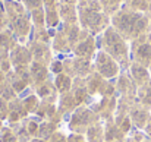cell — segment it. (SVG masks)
Here are the masks:
<instances>
[{
	"instance_id": "6da1fadb",
	"label": "cell",
	"mask_w": 151,
	"mask_h": 142,
	"mask_svg": "<svg viewBox=\"0 0 151 142\" xmlns=\"http://www.w3.org/2000/svg\"><path fill=\"white\" fill-rule=\"evenodd\" d=\"M78 22L91 35L103 34L110 27V16L104 13L100 0H78Z\"/></svg>"
},
{
	"instance_id": "7a4b0ae2",
	"label": "cell",
	"mask_w": 151,
	"mask_h": 142,
	"mask_svg": "<svg viewBox=\"0 0 151 142\" xmlns=\"http://www.w3.org/2000/svg\"><path fill=\"white\" fill-rule=\"evenodd\" d=\"M4 12L9 22V29L13 32L19 44H27L32 32L31 12L18 0H3Z\"/></svg>"
},
{
	"instance_id": "3957f363",
	"label": "cell",
	"mask_w": 151,
	"mask_h": 142,
	"mask_svg": "<svg viewBox=\"0 0 151 142\" xmlns=\"http://www.w3.org/2000/svg\"><path fill=\"white\" fill-rule=\"evenodd\" d=\"M110 25L128 41L137 40L147 28V18L132 9H120L113 16H110Z\"/></svg>"
},
{
	"instance_id": "277c9868",
	"label": "cell",
	"mask_w": 151,
	"mask_h": 142,
	"mask_svg": "<svg viewBox=\"0 0 151 142\" xmlns=\"http://www.w3.org/2000/svg\"><path fill=\"white\" fill-rule=\"evenodd\" d=\"M99 47L119 63L120 72L129 69V65H131L129 63V46H128L126 40L111 25L101 34Z\"/></svg>"
},
{
	"instance_id": "5b68a950",
	"label": "cell",
	"mask_w": 151,
	"mask_h": 142,
	"mask_svg": "<svg viewBox=\"0 0 151 142\" xmlns=\"http://www.w3.org/2000/svg\"><path fill=\"white\" fill-rule=\"evenodd\" d=\"M101 120L100 117L87 105H79L72 116L68 120V128L72 133H79V135H85V132L88 131V128L91 125H94L96 122Z\"/></svg>"
},
{
	"instance_id": "8992f818",
	"label": "cell",
	"mask_w": 151,
	"mask_h": 142,
	"mask_svg": "<svg viewBox=\"0 0 151 142\" xmlns=\"http://www.w3.org/2000/svg\"><path fill=\"white\" fill-rule=\"evenodd\" d=\"M63 62V73L73 78H87L90 73L94 72V62L90 59L78 57V56H68L62 57Z\"/></svg>"
},
{
	"instance_id": "52a82bcc",
	"label": "cell",
	"mask_w": 151,
	"mask_h": 142,
	"mask_svg": "<svg viewBox=\"0 0 151 142\" xmlns=\"http://www.w3.org/2000/svg\"><path fill=\"white\" fill-rule=\"evenodd\" d=\"M93 62H94V70L100 73L104 79H116L120 73L119 63L101 48L97 51Z\"/></svg>"
},
{
	"instance_id": "ba28073f",
	"label": "cell",
	"mask_w": 151,
	"mask_h": 142,
	"mask_svg": "<svg viewBox=\"0 0 151 142\" xmlns=\"http://www.w3.org/2000/svg\"><path fill=\"white\" fill-rule=\"evenodd\" d=\"M117 95L113 97H97L94 103L90 105V108L100 117L101 120H109L114 117L116 107H117Z\"/></svg>"
},
{
	"instance_id": "9c48e42d",
	"label": "cell",
	"mask_w": 151,
	"mask_h": 142,
	"mask_svg": "<svg viewBox=\"0 0 151 142\" xmlns=\"http://www.w3.org/2000/svg\"><path fill=\"white\" fill-rule=\"evenodd\" d=\"M131 54H132L134 62L147 67L148 65H151V40L142 38V37H138L137 40H134L132 47H131Z\"/></svg>"
},
{
	"instance_id": "30bf717a",
	"label": "cell",
	"mask_w": 151,
	"mask_h": 142,
	"mask_svg": "<svg viewBox=\"0 0 151 142\" xmlns=\"http://www.w3.org/2000/svg\"><path fill=\"white\" fill-rule=\"evenodd\" d=\"M114 87H116V95L117 97H129L135 98L138 93V85L132 79V76L128 73V70H122L119 76L114 79Z\"/></svg>"
},
{
	"instance_id": "8fae6325",
	"label": "cell",
	"mask_w": 151,
	"mask_h": 142,
	"mask_svg": "<svg viewBox=\"0 0 151 142\" xmlns=\"http://www.w3.org/2000/svg\"><path fill=\"white\" fill-rule=\"evenodd\" d=\"M27 46L29 48L31 54H32V60L38 62L41 65L50 66L53 62V51H51V44H46V43H40L35 40H29L27 43Z\"/></svg>"
},
{
	"instance_id": "7c38bea8",
	"label": "cell",
	"mask_w": 151,
	"mask_h": 142,
	"mask_svg": "<svg viewBox=\"0 0 151 142\" xmlns=\"http://www.w3.org/2000/svg\"><path fill=\"white\" fill-rule=\"evenodd\" d=\"M38 123H41L43 120H47V122H53L56 125L60 126V123L65 120L63 116L59 113L57 110V104H50V103H43L40 104L38 110L35 111V114L32 116Z\"/></svg>"
},
{
	"instance_id": "4fadbf2b",
	"label": "cell",
	"mask_w": 151,
	"mask_h": 142,
	"mask_svg": "<svg viewBox=\"0 0 151 142\" xmlns=\"http://www.w3.org/2000/svg\"><path fill=\"white\" fill-rule=\"evenodd\" d=\"M70 93L73 94L78 105H87V107H90L94 103V100H96L93 95L88 93L87 84H85V79L84 78H73Z\"/></svg>"
},
{
	"instance_id": "5bb4252c",
	"label": "cell",
	"mask_w": 151,
	"mask_h": 142,
	"mask_svg": "<svg viewBox=\"0 0 151 142\" xmlns=\"http://www.w3.org/2000/svg\"><path fill=\"white\" fill-rule=\"evenodd\" d=\"M54 78L51 76L49 78L46 82L34 87V93L37 94V97L43 101V103H50V104H57L59 101V93H57V88L54 85Z\"/></svg>"
},
{
	"instance_id": "9a60e30c",
	"label": "cell",
	"mask_w": 151,
	"mask_h": 142,
	"mask_svg": "<svg viewBox=\"0 0 151 142\" xmlns=\"http://www.w3.org/2000/svg\"><path fill=\"white\" fill-rule=\"evenodd\" d=\"M99 46H97V40L94 35H88L87 38L81 40L75 48L72 50V54L73 56H78V57H84V59H90V60H94L96 54H97V50Z\"/></svg>"
},
{
	"instance_id": "2e32d148",
	"label": "cell",
	"mask_w": 151,
	"mask_h": 142,
	"mask_svg": "<svg viewBox=\"0 0 151 142\" xmlns=\"http://www.w3.org/2000/svg\"><path fill=\"white\" fill-rule=\"evenodd\" d=\"M9 60L12 63V67L18 66H29L32 60V54L27 44H16L9 53Z\"/></svg>"
},
{
	"instance_id": "e0dca14e",
	"label": "cell",
	"mask_w": 151,
	"mask_h": 142,
	"mask_svg": "<svg viewBox=\"0 0 151 142\" xmlns=\"http://www.w3.org/2000/svg\"><path fill=\"white\" fill-rule=\"evenodd\" d=\"M129 117H131V122H132V126L137 128V129H144L148 119H150V114L147 111V108L141 104V103H137V100L132 103L131 105V110H129Z\"/></svg>"
},
{
	"instance_id": "ac0fdd59",
	"label": "cell",
	"mask_w": 151,
	"mask_h": 142,
	"mask_svg": "<svg viewBox=\"0 0 151 142\" xmlns=\"http://www.w3.org/2000/svg\"><path fill=\"white\" fill-rule=\"evenodd\" d=\"M78 107H79V105H78L75 97H73V94H72L70 91L66 93V94L59 95L57 110H59V113L63 116V119H68V120H69V117L72 116V113H73Z\"/></svg>"
},
{
	"instance_id": "d6986e66",
	"label": "cell",
	"mask_w": 151,
	"mask_h": 142,
	"mask_svg": "<svg viewBox=\"0 0 151 142\" xmlns=\"http://www.w3.org/2000/svg\"><path fill=\"white\" fill-rule=\"evenodd\" d=\"M85 84H87L88 93L93 95L94 98H97V97H101L103 93H104L107 79H104L100 73H97V72L94 70L93 73H90V75L85 78Z\"/></svg>"
},
{
	"instance_id": "ffe728a7",
	"label": "cell",
	"mask_w": 151,
	"mask_h": 142,
	"mask_svg": "<svg viewBox=\"0 0 151 142\" xmlns=\"http://www.w3.org/2000/svg\"><path fill=\"white\" fill-rule=\"evenodd\" d=\"M43 7L46 12V27L47 28H56L60 24L59 16V0H44Z\"/></svg>"
},
{
	"instance_id": "44dd1931",
	"label": "cell",
	"mask_w": 151,
	"mask_h": 142,
	"mask_svg": "<svg viewBox=\"0 0 151 142\" xmlns=\"http://www.w3.org/2000/svg\"><path fill=\"white\" fill-rule=\"evenodd\" d=\"M29 117V114L27 113L25 107H24V103L19 97H16L15 100L9 101V116H7V125L9 123H16V122H21L24 119Z\"/></svg>"
},
{
	"instance_id": "7402d4cb",
	"label": "cell",
	"mask_w": 151,
	"mask_h": 142,
	"mask_svg": "<svg viewBox=\"0 0 151 142\" xmlns=\"http://www.w3.org/2000/svg\"><path fill=\"white\" fill-rule=\"evenodd\" d=\"M29 72H31V79H32V85L31 88L46 82L49 78H51V73L49 70V66L46 65H41L38 62H32L29 65Z\"/></svg>"
},
{
	"instance_id": "603a6c76",
	"label": "cell",
	"mask_w": 151,
	"mask_h": 142,
	"mask_svg": "<svg viewBox=\"0 0 151 142\" xmlns=\"http://www.w3.org/2000/svg\"><path fill=\"white\" fill-rule=\"evenodd\" d=\"M125 139L126 135L114 123V119H109L104 122V142H123Z\"/></svg>"
},
{
	"instance_id": "cb8c5ba5",
	"label": "cell",
	"mask_w": 151,
	"mask_h": 142,
	"mask_svg": "<svg viewBox=\"0 0 151 142\" xmlns=\"http://www.w3.org/2000/svg\"><path fill=\"white\" fill-rule=\"evenodd\" d=\"M51 50L59 53V54H69L72 53V46L68 40V37L65 35V32L59 28L57 32L54 34L53 40H51Z\"/></svg>"
},
{
	"instance_id": "d4e9b609",
	"label": "cell",
	"mask_w": 151,
	"mask_h": 142,
	"mask_svg": "<svg viewBox=\"0 0 151 142\" xmlns=\"http://www.w3.org/2000/svg\"><path fill=\"white\" fill-rule=\"evenodd\" d=\"M16 44H19V43L9 28H6L4 31L0 32V56L9 57V53L12 51V48Z\"/></svg>"
},
{
	"instance_id": "484cf974",
	"label": "cell",
	"mask_w": 151,
	"mask_h": 142,
	"mask_svg": "<svg viewBox=\"0 0 151 142\" xmlns=\"http://www.w3.org/2000/svg\"><path fill=\"white\" fill-rule=\"evenodd\" d=\"M129 75L132 76V79L137 82V85L138 87H141V85H144L145 82H148L150 81V72L147 70V67L145 66H142V65H139V63H137V62H132L131 65H129Z\"/></svg>"
},
{
	"instance_id": "4316f807",
	"label": "cell",
	"mask_w": 151,
	"mask_h": 142,
	"mask_svg": "<svg viewBox=\"0 0 151 142\" xmlns=\"http://www.w3.org/2000/svg\"><path fill=\"white\" fill-rule=\"evenodd\" d=\"M85 139L88 142H104V120H99L88 128Z\"/></svg>"
},
{
	"instance_id": "83f0119b",
	"label": "cell",
	"mask_w": 151,
	"mask_h": 142,
	"mask_svg": "<svg viewBox=\"0 0 151 142\" xmlns=\"http://www.w3.org/2000/svg\"><path fill=\"white\" fill-rule=\"evenodd\" d=\"M7 126H9V128L12 129V132L15 133L18 142H31V139H34V138L29 135V132H28V129H27L24 120L16 122V123H9Z\"/></svg>"
},
{
	"instance_id": "f1b7e54d",
	"label": "cell",
	"mask_w": 151,
	"mask_h": 142,
	"mask_svg": "<svg viewBox=\"0 0 151 142\" xmlns=\"http://www.w3.org/2000/svg\"><path fill=\"white\" fill-rule=\"evenodd\" d=\"M6 79H7V82L12 85V88L15 90V93L19 95L21 93H24L27 88H29V84L28 82H25L21 76H18L16 75V72L12 69L10 72H7L6 73Z\"/></svg>"
},
{
	"instance_id": "f546056e",
	"label": "cell",
	"mask_w": 151,
	"mask_h": 142,
	"mask_svg": "<svg viewBox=\"0 0 151 142\" xmlns=\"http://www.w3.org/2000/svg\"><path fill=\"white\" fill-rule=\"evenodd\" d=\"M54 85H56V88H57V93L59 95L62 94H66V93H69L70 91V88H72V78L70 76H68L66 73H59V75H56L54 76Z\"/></svg>"
},
{
	"instance_id": "4dcf8cb0",
	"label": "cell",
	"mask_w": 151,
	"mask_h": 142,
	"mask_svg": "<svg viewBox=\"0 0 151 142\" xmlns=\"http://www.w3.org/2000/svg\"><path fill=\"white\" fill-rule=\"evenodd\" d=\"M57 131H59V125H56V123H53V122L43 120V122L40 123V126H38V135H37V138L49 141L51 138V135H53L54 132H57Z\"/></svg>"
},
{
	"instance_id": "1f68e13d",
	"label": "cell",
	"mask_w": 151,
	"mask_h": 142,
	"mask_svg": "<svg viewBox=\"0 0 151 142\" xmlns=\"http://www.w3.org/2000/svg\"><path fill=\"white\" fill-rule=\"evenodd\" d=\"M21 100H22L24 107H25V110H27V113H28L29 116H34V114H35V111L38 110L40 104H41V100L37 97L35 93L27 95V97H24V98H21Z\"/></svg>"
},
{
	"instance_id": "d6a6232c",
	"label": "cell",
	"mask_w": 151,
	"mask_h": 142,
	"mask_svg": "<svg viewBox=\"0 0 151 142\" xmlns=\"http://www.w3.org/2000/svg\"><path fill=\"white\" fill-rule=\"evenodd\" d=\"M137 97H138L139 103H141L144 107L151 108V81L145 82V84L141 85V87H138Z\"/></svg>"
},
{
	"instance_id": "836d02e7",
	"label": "cell",
	"mask_w": 151,
	"mask_h": 142,
	"mask_svg": "<svg viewBox=\"0 0 151 142\" xmlns=\"http://www.w3.org/2000/svg\"><path fill=\"white\" fill-rule=\"evenodd\" d=\"M31 21L34 28H47L46 27V12L44 7H38L31 10Z\"/></svg>"
},
{
	"instance_id": "e575fe53",
	"label": "cell",
	"mask_w": 151,
	"mask_h": 142,
	"mask_svg": "<svg viewBox=\"0 0 151 142\" xmlns=\"http://www.w3.org/2000/svg\"><path fill=\"white\" fill-rule=\"evenodd\" d=\"M125 0H100V4L106 15L113 16L117 10H120V6Z\"/></svg>"
},
{
	"instance_id": "d590c367",
	"label": "cell",
	"mask_w": 151,
	"mask_h": 142,
	"mask_svg": "<svg viewBox=\"0 0 151 142\" xmlns=\"http://www.w3.org/2000/svg\"><path fill=\"white\" fill-rule=\"evenodd\" d=\"M0 97L4 98L6 101H12V100H15L18 97V94L15 93V90L12 88V85L7 82V79L0 85Z\"/></svg>"
},
{
	"instance_id": "8d00e7d4",
	"label": "cell",
	"mask_w": 151,
	"mask_h": 142,
	"mask_svg": "<svg viewBox=\"0 0 151 142\" xmlns=\"http://www.w3.org/2000/svg\"><path fill=\"white\" fill-rule=\"evenodd\" d=\"M24 123H25V126H27V129H28V132H29V135L32 136V138H37V135H38V126H40V123L32 117V116H29V117H27V119H24Z\"/></svg>"
},
{
	"instance_id": "74e56055",
	"label": "cell",
	"mask_w": 151,
	"mask_h": 142,
	"mask_svg": "<svg viewBox=\"0 0 151 142\" xmlns=\"http://www.w3.org/2000/svg\"><path fill=\"white\" fill-rule=\"evenodd\" d=\"M0 142H18L15 133L12 132V129L9 126H3L0 131Z\"/></svg>"
},
{
	"instance_id": "f35d334b",
	"label": "cell",
	"mask_w": 151,
	"mask_h": 142,
	"mask_svg": "<svg viewBox=\"0 0 151 142\" xmlns=\"http://www.w3.org/2000/svg\"><path fill=\"white\" fill-rule=\"evenodd\" d=\"M49 70H50L51 75H54V76L59 75V73H63V62H62V59H57V60L53 59V62L49 66Z\"/></svg>"
},
{
	"instance_id": "ab89813d",
	"label": "cell",
	"mask_w": 151,
	"mask_h": 142,
	"mask_svg": "<svg viewBox=\"0 0 151 142\" xmlns=\"http://www.w3.org/2000/svg\"><path fill=\"white\" fill-rule=\"evenodd\" d=\"M25 7L27 10H34V9H38V7H43V1L44 0H19Z\"/></svg>"
},
{
	"instance_id": "60d3db41",
	"label": "cell",
	"mask_w": 151,
	"mask_h": 142,
	"mask_svg": "<svg viewBox=\"0 0 151 142\" xmlns=\"http://www.w3.org/2000/svg\"><path fill=\"white\" fill-rule=\"evenodd\" d=\"M9 116V101H6L4 98L0 97V120H7Z\"/></svg>"
},
{
	"instance_id": "b9f144b4",
	"label": "cell",
	"mask_w": 151,
	"mask_h": 142,
	"mask_svg": "<svg viewBox=\"0 0 151 142\" xmlns=\"http://www.w3.org/2000/svg\"><path fill=\"white\" fill-rule=\"evenodd\" d=\"M9 27V22H7V16H6V12H4V6H3V1L0 0V32L4 31L6 28Z\"/></svg>"
},
{
	"instance_id": "7bdbcfd3",
	"label": "cell",
	"mask_w": 151,
	"mask_h": 142,
	"mask_svg": "<svg viewBox=\"0 0 151 142\" xmlns=\"http://www.w3.org/2000/svg\"><path fill=\"white\" fill-rule=\"evenodd\" d=\"M49 142H68V136L62 132V131H57L51 135V138L49 139Z\"/></svg>"
},
{
	"instance_id": "ee69618b",
	"label": "cell",
	"mask_w": 151,
	"mask_h": 142,
	"mask_svg": "<svg viewBox=\"0 0 151 142\" xmlns=\"http://www.w3.org/2000/svg\"><path fill=\"white\" fill-rule=\"evenodd\" d=\"M68 142H88L85 139V135H79V133H72L68 136Z\"/></svg>"
},
{
	"instance_id": "f6af8a7d",
	"label": "cell",
	"mask_w": 151,
	"mask_h": 142,
	"mask_svg": "<svg viewBox=\"0 0 151 142\" xmlns=\"http://www.w3.org/2000/svg\"><path fill=\"white\" fill-rule=\"evenodd\" d=\"M144 131H145V133L148 135V138H151V117L148 119V122H147V125H145Z\"/></svg>"
},
{
	"instance_id": "bcb514c9",
	"label": "cell",
	"mask_w": 151,
	"mask_h": 142,
	"mask_svg": "<svg viewBox=\"0 0 151 142\" xmlns=\"http://www.w3.org/2000/svg\"><path fill=\"white\" fill-rule=\"evenodd\" d=\"M4 81H6V73H4L3 70H0V85H1Z\"/></svg>"
},
{
	"instance_id": "7dc6e473",
	"label": "cell",
	"mask_w": 151,
	"mask_h": 142,
	"mask_svg": "<svg viewBox=\"0 0 151 142\" xmlns=\"http://www.w3.org/2000/svg\"><path fill=\"white\" fill-rule=\"evenodd\" d=\"M123 142H139V141H138L137 138H134V136H129V138L126 136V139H125Z\"/></svg>"
},
{
	"instance_id": "c3c4849f",
	"label": "cell",
	"mask_w": 151,
	"mask_h": 142,
	"mask_svg": "<svg viewBox=\"0 0 151 142\" xmlns=\"http://www.w3.org/2000/svg\"><path fill=\"white\" fill-rule=\"evenodd\" d=\"M31 142H49V141H46V139H40V138H34V139H31Z\"/></svg>"
},
{
	"instance_id": "681fc988",
	"label": "cell",
	"mask_w": 151,
	"mask_h": 142,
	"mask_svg": "<svg viewBox=\"0 0 151 142\" xmlns=\"http://www.w3.org/2000/svg\"><path fill=\"white\" fill-rule=\"evenodd\" d=\"M142 142H151V138H144V139H142Z\"/></svg>"
},
{
	"instance_id": "f907efd6",
	"label": "cell",
	"mask_w": 151,
	"mask_h": 142,
	"mask_svg": "<svg viewBox=\"0 0 151 142\" xmlns=\"http://www.w3.org/2000/svg\"><path fill=\"white\" fill-rule=\"evenodd\" d=\"M4 125H3V120H0V131H1V128H3Z\"/></svg>"
},
{
	"instance_id": "816d5d0a",
	"label": "cell",
	"mask_w": 151,
	"mask_h": 142,
	"mask_svg": "<svg viewBox=\"0 0 151 142\" xmlns=\"http://www.w3.org/2000/svg\"><path fill=\"white\" fill-rule=\"evenodd\" d=\"M150 73H151V65H150Z\"/></svg>"
}]
</instances>
